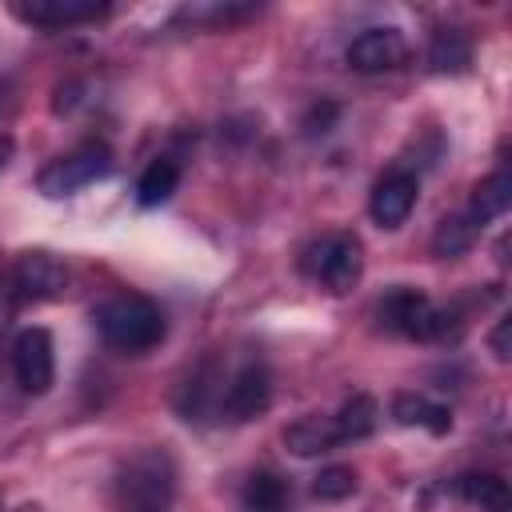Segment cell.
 Listing matches in <instances>:
<instances>
[{
    "label": "cell",
    "instance_id": "1",
    "mask_svg": "<svg viewBox=\"0 0 512 512\" xmlns=\"http://www.w3.org/2000/svg\"><path fill=\"white\" fill-rule=\"evenodd\" d=\"M96 324H100V336L112 348L132 352V356H140V352H148L164 340V316L144 296H116V300L100 304Z\"/></svg>",
    "mask_w": 512,
    "mask_h": 512
},
{
    "label": "cell",
    "instance_id": "2",
    "mask_svg": "<svg viewBox=\"0 0 512 512\" xmlns=\"http://www.w3.org/2000/svg\"><path fill=\"white\" fill-rule=\"evenodd\" d=\"M172 464L160 452H140L136 460H128V468L120 472L116 496H120V512H168L172 508Z\"/></svg>",
    "mask_w": 512,
    "mask_h": 512
},
{
    "label": "cell",
    "instance_id": "3",
    "mask_svg": "<svg viewBox=\"0 0 512 512\" xmlns=\"http://www.w3.org/2000/svg\"><path fill=\"white\" fill-rule=\"evenodd\" d=\"M384 328L408 336V340H444L448 336V312H440L424 292L416 288H392L376 304Z\"/></svg>",
    "mask_w": 512,
    "mask_h": 512
},
{
    "label": "cell",
    "instance_id": "4",
    "mask_svg": "<svg viewBox=\"0 0 512 512\" xmlns=\"http://www.w3.org/2000/svg\"><path fill=\"white\" fill-rule=\"evenodd\" d=\"M108 172H112V152H108L104 144H80L76 152L52 160V164L40 172L36 188H40L44 196L60 200V196H72V192H80V188L104 180Z\"/></svg>",
    "mask_w": 512,
    "mask_h": 512
},
{
    "label": "cell",
    "instance_id": "5",
    "mask_svg": "<svg viewBox=\"0 0 512 512\" xmlns=\"http://www.w3.org/2000/svg\"><path fill=\"white\" fill-rule=\"evenodd\" d=\"M304 268L332 292H348L360 272H364V252H360V240L356 236H344V232H332L324 240H316L304 256Z\"/></svg>",
    "mask_w": 512,
    "mask_h": 512
},
{
    "label": "cell",
    "instance_id": "6",
    "mask_svg": "<svg viewBox=\"0 0 512 512\" xmlns=\"http://www.w3.org/2000/svg\"><path fill=\"white\" fill-rule=\"evenodd\" d=\"M12 368L16 384L32 396H44L56 380V356H52V336L44 328H24L12 344Z\"/></svg>",
    "mask_w": 512,
    "mask_h": 512
},
{
    "label": "cell",
    "instance_id": "7",
    "mask_svg": "<svg viewBox=\"0 0 512 512\" xmlns=\"http://www.w3.org/2000/svg\"><path fill=\"white\" fill-rule=\"evenodd\" d=\"M344 56L356 72H392L408 60V40L400 36V28H364Z\"/></svg>",
    "mask_w": 512,
    "mask_h": 512
},
{
    "label": "cell",
    "instance_id": "8",
    "mask_svg": "<svg viewBox=\"0 0 512 512\" xmlns=\"http://www.w3.org/2000/svg\"><path fill=\"white\" fill-rule=\"evenodd\" d=\"M68 284L64 264L52 252H24L12 272V288L20 300H56Z\"/></svg>",
    "mask_w": 512,
    "mask_h": 512
},
{
    "label": "cell",
    "instance_id": "9",
    "mask_svg": "<svg viewBox=\"0 0 512 512\" xmlns=\"http://www.w3.org/2000/svg\"><path fill=\"white\" fill-rule=\"evenodd\" d=\"M416 192H420V180L404 168L388 172L384 180H376L372 188V200H368V212L380 228H400L408 220V212L416 208Z\"/></svg>",
    "mask_w": 512,
    "mask_h": 512
},
{
    "label": "cell",
    "instance_id": "10",
    "mask_svg": "<svg viewBox=\"0 0 512 512\" xmlns=\"http://www.w3.org/2000/svg\"><path fill=\"white\" fill-rule=\"evenodd\" d=\"M224 412H228V420H252V416H260L264 408H268V400H272V380H268V368L264 364H244L232 380H228V388H224Z\"/></svg>",
    "mask_w": 512,
    "mask_h": 512
},
{
    "label": "cell",
    "instance_id": "11",
    "mask_svg": "<svg viewBox=\"0 0 512 512\" xmlns=\"http://www.w3.org/2000/svg\"><path fill=\"white\" fill-rule=\"evenodd\" d=\"M24 24H40V28H64V24H84V20H100L108 12V4L96 0H32V4H16L12 8Z\"/></svg>",
    "mask_w": 512,
    "mask_h": 512
},
{
    "label": "cell",
    "instance_id": "12",
    "mask_svg": "<svg viewBox=\"0 0 512 512\" xmlns=\"http://www.w3.org/2000/svg\"><path fill=\"white\" fill-rule=\"evenodd\" d=\"M392 420L404 424V428H428L432 436H444L452 428L448 408L436 404V400H428V396H420V392H400L392 400Z\"/></svg>",
    "mask_w": 512,
    "mask_h": 512
},
{
    "label": "cell",
    "instance_id": "13",
    "mask_svg": "<svg viewBox=\"0 0 512 512\" xmlns=\"http://www.w3.org/2000/svg\"><path fill=\"white\" fill-rule=\"evenodd\" d=\"M336 444H340V432L332 416H304L284 428V448L292 456H320V452H332Z\"/></svg>",
    "mask_w": 512,
    "mask_h": 512
},
{
    "label": "cell",
    "instance_id": "14",
    "mask_svg": "<svg viewBox=\"0 0 512 512\" xmlns=\"http://www.w3.org/2000/svg\"><path fill=\"white\" fill-rule=\"evenodd\" d=\"M456 492L476 504L480 512H508L512 504V492H508V480H500L496 472H464L456 480Z\"/></svg>",
    "mask_w": 512,
    "mask_h": 512
},
{
    "label": "cell",
    "instance_id": "15",
    "mask_svg": "<svg viewBox=\"0 0 512 512\" xmlns=\"http://www.w3.org/2000/svg\"><path fill=\"white\" fill-rule=\"evenodd\" d=\"M376 420H380V408H376V400H372L368 392L348 396V400L340 404V412L332 416V424H336V432H340V444H344V440H364V436H372V432H376Z\"/></svg>",
    "mask_w": 512,
    "mask_h": 512
},
{
    "label": "cell",
    "instance_id": "16",
    "mask_svg": "<svg viewBox=\"0 0 512 512\" xmlns=\"http://www.w3.org/2000/svg\"><path fill=\"white\" fill-rule=\"evenodd\" d=\"M240 500H244V512H288L292 492L276 472H256V476H248Z\"/></svg>",
    "mask_w": 512,
    "mask_h": 512
},
{
    "label": "cell",
    "instance_id": "17",
    "mask_svg": "<svg viewBox=\"0 0 512 512\" xmlns=\"http://www.w3.org/2000/svg\"><path fill=\"white\" fill-rule=\"evenodd\" d=\"M508 204H512V176H508V172H492L488 180H480V184H476L468 216H472L476 224H484V220L504 216V212H508Z\"/></svg>",
    "mask_w": 512,
    "mask_h": 512
},
{
    "label": "cell",
    "instance_id": "18",
    "mask_svg": "<svg viewBox=\"0 0 512 512\" xmlns=\"http://www.w3.org/2000/svg\"><path fill=\"white\" fill-rule=\"evenodd\" d=\"M476 232H480V224L464 212V216H444L440 224H436V232H432V252L440 256V260H452V256H464L472 244H476Z\"/></svg>",
    "mask_w": 512,
    "mask_h": 512
},
{
    "label": "cell",
    "instance_id": "19",
    "mask_svg": "<svg viewBox=\"0 0 512 512\" xmlns=\"http://www.w3.org/2000/svg\"><path fill=\"white\" fill-rule=\"evenodd\" d=\"M428 64L436 72H464L472 64V44L460 28H440L432 36V48H428Z\"/></svg>",
    "mask_w": 512,
    "mask_h": 512
},
{
    "label": "cell",
    "instance_id": "20",
    "mask_svg": "<svg viewBox=\"0 0 512 512\" xmlns=\"http://www.w3.org/2000/svg\"><path fill=\"white\" fill-rule=\"evenodd\" d=\"M176 184H180V168L172 160H152L136 180V200L144 208H156L176 192Z\"/></svg>",
    "mask_w": 512,
    "mask_h": 512
},
{
    "label": "cell",
    "instance_id": "21",
    "mask_svg": "<svg viewBox=\"0 0 512 512\" xmlns=\"http://www.w3.org/2000/svg\"><path fill=\"white\" fill-rule=\"evenodd\" d=\"M312 492H316V500H348L356 492V472L348 464H328L312 480Z\"/></svg>",
    "mask_w": 512,
    "mask_h": 512
},
{
    "label": "cell",
    "instance_id": "22",
    "mask_svg": "<svg viewBox=\"0 0 512 512\" xmlns=\"http://www.w3.org/2000/svg\"><path fill=\"white\" fill-rule=\"evenodd\" d=\"M336 116H340V108H336V104H316V108L308 112V120H304V128H308V136H316V132L324 136V132H328V124H332Z\"/></svg>",
    "mask_w": 512,
    "mask_h": 512
},
{
    "label": "cell",
    "instance_id": "23",
    "mask_svg": "<svg viewBox=\"0 0 512 512\" xmlns=\"http://www.w3.org/2000/svg\"><path fill=\"white\" fill-rule=\"evenodd\" d=\"M488 344H492V352H496V360H508L512 356V320L504 316L496 328H492V336H488Z\"/></svg>",
    "mask_w": 512,
    "mask_h": 512
},
{
    "label": "cell",
    "instance_id": "24",
    "mask_svg": "<svg viewBox=\"0 0 512 512\" xmlns=\"http://www.w3.org/2000/svg\"><path fill=\"white\" fill-rule=\"evenodd\" d=\"M8 160H12V136H0V172L8 168Z\"/></svg>",
    "mask_w": 512,
    "mask_h": 512
},
{
    "label": "cell",
    "instance_id": "25",
    "mask_svg": "<svg viewBox=\"0 0 512 512\" xmlns=\"http://www.w3.org/2000/svg\"><path fill=\"white\" fill-rule=\"evenodd\" d=\"M20 512H40V508H36V504H24V508H20Z\"/></svg>",
    "mask_w": 512,
    "mask_h": 512
},
{
    "label": "cell",
    "instance_id": "26",
    "mask_svg": "<svg viewBox=\"0 0 512 512\" xmlns=\"http://www.w3.org/2000/svg\"><path fill=\"white\" fill-rule=\"evenodd\" d=\"M0 108H4V84H0Z\"/></svg>",
    "mask_w": 512,
    "mask_h": 512
}]
</instances>
